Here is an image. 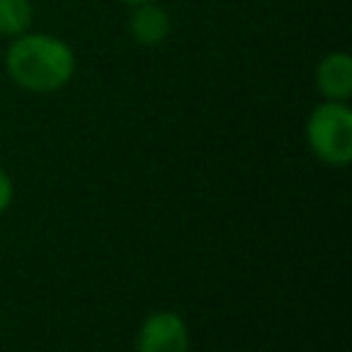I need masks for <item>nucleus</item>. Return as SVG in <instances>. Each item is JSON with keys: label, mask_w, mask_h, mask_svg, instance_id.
<instances>
[{"label": "nucleus", "mask_w": 352, "mask_h": 352, "mask_svg": "<svg viewBox=\"0 0 352 352\" xmlns=\"http://www.w3.org/2000/svg\"><path fill=\"white\" fill-rule=\"evenodd\" d=\"M77 69L74 50L52 33H22L6 50L8 77L30 94L60 91Z\"/></svg>", "instance_id": "obj_1"}, {"label": "nucleus", "mask_w": 352, "mask_h": 352, "mask_svg": "<svg viewBox=\"0 0 352 352\" xmlns=\"http://www.w3.org/2000/svg\"><path fill=\"white\" fill-rule=\"evenodd\" d=\"M305 140L311 151L327 165H349L352 160V110L346 102L324 99L305 121Z\"/></svg>", "instance_id": "obj_2"}, {"label": "nucleus", "mask_w": 352, "mask_h": 352, "mask_svg": "<svg viewBox=\"0 0 352 352\" xmlns=\"http://www.w3.org/2000/svg\"><path fill=\"white\" fill-rule=\"evenodd\" d=\"M138 352H190L187 322L176 311H154L143 319L138 338Z\"/></svg>", "instance_id": "obj_3"}, {"label": "nucleus", "mask_w": 352, "mask_h": 352, "mask_svg": "<svg viewBox=\"0 0 352 352\" xmlns=\"http://www.w3.org/2000/svg\"><path fill=\"white\" fill-rule=\"evenodd\" d=\"M316 88L324 99L346 102L352 94V58L344 50L327 52L316 63Z\"/></svg>", "instance_id": "obj_4"}, {"label": "nucleus", "mask_w": 352, "mask_h": 352, "mask_svg": "<svg viewBox=\"0 0 352 352\" xmlns=\"http://www.w3.org/2000/svg\"><path fill=\"white\" fill-rule=\"evenodd\" d=\"M126 28H129V36H132L138 44H143V47H157V44H162V41L168 38V33H170V14H168L157 0H151V3H138V6H132V14H129Z\"/></svg>", "instance_id": "obj_5"}, {"label": "nucleus", "mask_w": 352, "mask_h": 352, "mask_svg": "<svg viewBox=\"0 0 352 352\" xmlns=\"http://www.w3.org/2000/svg\"><path fill=\"white\" fill-rule=\"evenodd\" d=\"M33 25L30 0H0V38H16Z\"/></svg>", "instance_id": "obj_6"}, {"label": "nucleus", "mask_w": 352, "mask_h": 352, "mask_svg": "<svg viewBox=\"0 0 352 352\" xmlns=\"http://www.w3.org/2000/svg\"><path fill=\"white\" fill-rule=\"evenodd\" d=\"M11 198H14V184H11V176L0 168V214L11 206Z\"/></svg>", "instance_id": "obj_7"}, {"label": "nucleus", "mask_w": 352, "mask_h": 352, "mask_svg": "<svg viewBox=\"0 0 352 352\" xmlns=\"http://www.w3.org/2000/svg\"><path fill=\"white\" fill-rule=\"evenodd\" d=\"M121 3H126V6H138V3H151V0H121Z\"/></svg>", "instance_id": "obj_8"}]
</instances>
